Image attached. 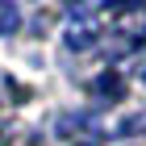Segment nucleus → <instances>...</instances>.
Listing matches in <instances>:
<instances>
[{
  "label": "nucleus",
  "instance_id": "obj_1",
  "mask_svg": "<svg viewBox=\"0 0 146 146\" xmlns=\"http://www.w3.org/2000/svg\"><path fill=\"white\" fill-rule=\"evenodd\" d=\"M142 42H146V0L100 13V42H96V50L104 58H125Z\"/></svg>",
  "mask_w": 146,
  "mask_h": 146
},
{
  "label": "nucleus",
  "instance_id": "obj_2",
  "mask_svg": "<svg viewBox=\"0 0 146 146\" xmlns=\"http://www.w3.org/2000/svg\"><path fill=\"white\" fill-rule=\"evenodd\" d=\"M17 25H21V13H17V4H13V0H0V38H4V34H13Z\"/></svg>",
  "mask_w": 146,
  "mask_h": 146
},
{
  "label": "nucleus",
  "instance_id": "obj_3",
  "mask_svg": "<svg viewBox=\"0 0 146 146\" xmlns=\"http://www.w3.org/2000/svg\"><path fill=\"white\" fill-rule=\"evenodd\" d=\"M138 79H142V84H146V58H142V67H138Z\"/></svg>",
  "mask_w": 146,
  "mask_h": 146
},
{
  "label": "nucleus",
  "instance_id": "obj_4",
  "mask_svg": "<svg viewBox=\"0 0 146 146\" xmlns=\"http://www.w3.org/2000/svg\"><path fill=\"white\" fill-rule=\"evenodd\" d=\"M75 146H88V142H75Z\"/></svg>",
  "mask_w": 146,
  "mask_h": 146
}]
</instances>
